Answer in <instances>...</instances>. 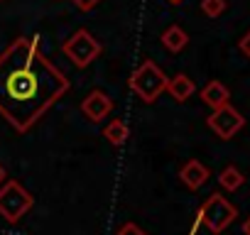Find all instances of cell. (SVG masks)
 <instances>
[{
    "instance_id": "6da1fadb",
    "label": "cell",
    "mask_w": 250,
    "mask_h": 235,
    "mask_svg": "<svg viewBox=\"0 0 250 235\" xmlns=\"http://www.w3.org/2000/svg\"><path fill=\"white\" fill-rule=\"evenodd\" d=\"M71 88L66 74L47 59L40 37H18L0 52V115L30 133Z\"/></svg>"
},
{
    "instance_id": "7a4b0ae2",
    "label": "cell",
    "mask_w": 250,
    "mask_h": 235,
    "mask_svg": "<svg viewBox=\"0 0 250 235\" xmlns=\"http://www.w3.org/2000/svg\"><path fill=\"white\" fill-rule=\"evenodd\" d=\"M167 74L152 61V59H145L130 76L128 86L130 91L143 100V103H155L165 91H167Z\"/></svg>"
},
{
    "instance_id": "3957f363",
    "label": "cell",
    "mask_w": 250,
    "mask_h": 235,
    "mask_svg": "<svg viewBox=\"0 0 250 235\" xmlns=\"http://www.w3.org/2000/svg\"><path fill=\"white\" fill-rule=\"evenodd\" d=\"M235 218H238L235 206L221 194H211L199 208L201 225H206V230H211L213 235H221Z\"/></svg>"
},
{
    "instance_id": "277c9868",
    "label": "cell",
    "mask_w": 250,
    "mask_h": 235,
    "mask_svg": "<svg viewBox=\"0 0 250 235\" xmlns=\"http://www.w3.org/2000/svg\"><path fill=\"white\" fill-rule=\"evenodd\" d=\"M62 52H64V57L76 66V69H86L88 64H93L98 57H101V52H103V47H101V42L88 32V30H76L64 44H62Z\"/></svg>"
},
{
    "instance_id": "5b68a950",
    "label": "cell",
    "mask_w": 250,
    "mask_h": 235,
    "mask_svg": "<svg viewBox=\"0 0 250 235\" xmlns=\"http://www.w3.org/2000/svg\"><path fill=\"white\" fill-rule=\"evenodd\" d=\"M35 206V196L20 181H5L0 186V215L8 223H18Z\"/></svg>"
},
{
    "instance_id": "8992f818",
    "label": "cell",
    "mask_w": 250,
    "mask_h": 235,
    "mask_svg": "<svg viewBox=\"0 0 250 235\" xmlns=\"http://www.w3.org/2000/svg\"><path fill=\"white\" fill-rule=\"evenodd\" d=\"M206 125L213 130L216 137H221V140H230L233 135H238V130H243L245 118H243V115L228 103V105H223V108H216V110L206 118Z\"/></svg>"
},
{
    "instance_id": "52a82bcc",
    "label": "cell",
    "mask_w": 250,
    "mask_h": 235,
    "mask_svg": "<svg viewBox=\"0 0 250 235\" xmlns=\"http://www.w3.org/2000/svg\"><path fill=\"white\" fill-rule=\"evenodd\" d=\"M110 110H113V100H110V96L105 91L96 88V91H91L81 100V113L86 115V120H91V123H101Z\"/></svg>"
},
{
    "instance_id": "ba28073f",
    "label": "cell",
    "mask_w": 250,
    "mask_h": 235,
    "mask_svg": "<svg viewBox=\"0 0 250 235\" xmlns=\"http://www.w3.org/2000/svg\"><path fill=\"white\" fill-rule=\"evenodd\" d=\"M208 176H211L208 167L201 164L199 159H189V162H184L182 169H179V179H182V184H184L187 189H191V191L201 189V186L208 181Z\"/></svg>"
},
{
    "instance_id": "9c48e42d",
    "label": "cell",
    "mask_w": 250,
    "mask_h": 235,
    "mask_svg": "<svg viewBox=\"0 0 250 235\" xmlns=\"http://www.w3.org/2000/svg\"><path fill=\"white\" fill-rule=\"evenodd\" d=\"M201 100L208 105V108H223V105H228V98H230V91L221 83V81H208L204 88H201Z\"/></svg>"
},
{
    "instance_id": "30bf717a",
    "label": "cell",
    "mask_w": 250,
    "mask_h": 235,
    "mask_svg": "<svg viewBox=\"0 0 250 235\" xmlns=\"http://www.w3.org/2000/svg\"><path fill=\"white\" fill-rule=\"evenodd\" d=\"M167 93H169L174 100L184 103V100H189V98L196 93V83H194V78H189L187 74H177L174 78L167 81Z\"/></svg>"
},
{
    "instance_id": "8fae6325",
    "label": "cell",
    "mask_w": 250,
    "mask_h": 235,
    "mask_svg": "<svg viewBox=\"0 0 250 235\" xmlns=\"http://www.w3.org/2000/svg\"><path fill=\"white\" fill-rule=\"evenodd\" d=\"M160 42H162V47H165L167 52L177 54V52H182V49L189 44V35H187L179 25H172V27H167V30L162 32Z\"/></svg>"
},
{
    "instance_id": "7c38bea8",
    "label": "cell",
    "mask_w": 250,
    "mask_h": 235,
    "mask_svg": "<svg viewBox=\"0 0 250 235\" xmlns=\"http://www.w3.org/2000/svg\"><path fill=\"white\" fill-rule=\"evenodd\" d=\"M103 137L110 142V145H115V147H120V145H125V140L130 137V130H128V123L123 120V118H113V120L103 128Z\"/></svg>"
},
{
    "instance_id": "4fadbf2b",
    "label": "cell",
    "mask_w": 250,
    "mask_h": 235,
    "mask_svg": "<svg viewBox=\"0 0 250 235\" xmlns=\"http://www.w3.org/2000/svg\"><path fill=\"white\" fill-rule=\"evenodd\" d=\"M243 181H245V176H243L240 169L233 167V164H228V167L218 174V184H221L226 191H238V189L243 186Z\"/></svg>"
},
{
    "instance_id": "5bb4252c",
    "label": "cell",
    "mask_w": 250,
    "mask_h": 235,
    "mask_svg": "<svg viewBox=\"0 0 250 235\" xmlns=\"http://www.w3.org/2000/svg\"><path fill=\"white\" fill-rule=\"evenodd\" d=\"M226 0H201V13L206 15V18H211V20H216V18H221L223 13H226Z\"/></svg>"
},
{
    "instance_id": "9a60e30c",
    "label": "cell",
    "mask_w": 250,
    "mask_h": 235,
    "mask_svg": "<svg viewBox=\"0 0 250 235\" xmlns=\"http://www.w3.org/2000/svg\"><path fill=\"white\" fill-rule=\"evenodd\" d=\"M115 235H147V233H145L140 225H135V223H123Z\"/></svg>"
},
{
    "instance_id": "2e32d148",
    "label": "cell",
    "mask_w": 250,
    "mask_h": 235,
    "mask_svg": "<svg viewBox=\"0 0 250 235\" xmlns=\"http://www.w3.org/2000/svg\"><path fill=\"white\" fill-rule=\"evenodd\" d=\"M71 3H74L81 13H88V10H93V8L101 3V0H71Z\"/></svg>"
},
{
    "instance_id": "e0dca14e",
    "label": "cell",
    "mask_w": 250,
    "mask_h": 235,
    "mask_svg": "<svg viewBox=\"0 0 250 235\" xmlns=\"http://www.w3.org/2000/svg\"><path fill=\"white\" fill-rule=\"evenodd\" d=\"M238 47H240V52H243V54L250 59V30H248V35H245V37L238 42Z\"/></svg>"
},
{
    "instance_id": "ac0fdd59",
    "label": "cell",
    "mask_w": 250,
    "mask_h": 235,
    "mask_svg": "<svg viewBox=\"0 0 250 235\" xmlns=\"http://www.w3.org/2000/svg\"><path fill=\"white\" fill-rule=\"evenodd\" d=\"M5 181H8V172H5V167H3V164H0V186H3Z\"/></svg>"
},
{
    "instance_id": "d6986e66",
    "label": "cell",
    "mask_w": 250,
    "mask_h": 235,
    "mask_svg": "<svg viewBox=\"0 0 250 235\" xmlns=\"http://www.w3.org/2000/svg\"><path fill=\"white\" fill-rule=\"evenodd\" d=\"M243 230H245V235H250V218L243 223Z\"/></svg>"
},
{
    "instance_id": "ffe728a7",
    "label": "cell",
    "mask_w": 250,
    "mask_h": 235,
    "mask_svg": "<svg viewBox=\"0 0 250 235\" xmlns=\"http://www.w3.org/2000/svg\"><path fill=\"white\" fill-rule=\"evenodd\" d=\"M169 3H172V5H182V3H184V0H169Z\"/></svg>"
}]
</instances>
